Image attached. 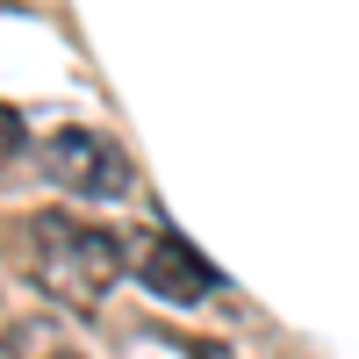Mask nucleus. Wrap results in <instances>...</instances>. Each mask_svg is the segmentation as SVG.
<instances>
[{"instance_id":"2","label":"nucleus","mask_w":359,"mask_h":359,"mask_svg":"<svg viewBox=\"0 0 359 359\" xmlns=\"http://www.w3.org/2000/svg\"><path fill=\"white\" fill-rule=\"evenodd\" d=\"M43 172L65 194H86V201H123L130 194V158L115 151L101 130H79V123L43 137Z\"/></svg>"},{"instance_id":"3","label":"nucleus","mask_w":359,"mask_h":359,"mask_svg":"<svg viewBox=\"0 0 359 359\" xmlns=\"http://www.w3.org/2000/svg\"><path fill=\"white\" fill-rule=\"evenodd\" d=\"M123 259L144 280V294H158V302H208V294L223 287V273L201 266V252L187 245V237H172V230H137L123 245Z\"/></svg>"},{"instance_id":"1","label":"nucleus","mask_w":359,"mask_h":359,"mask_svg":"<svg viewBox=\"0 0 359 359\" xmlns=\"http://www.w3.org/2000/svg\"><path fill=\"white\" fill-rule=\"evenodd\" d=\"M123 237H108L79 216H57V208H36L29 216V273H36L50 294H65V302H86L94 309L101 294L123 280Z\"/></svg>"},{"instance_id":"4","label":"nucleus","mask_w":359,"mask_h":359,"mask_svg":"<svg viewBox=\"0 0 359 359\" xmlns=\"http://www.w3.org/2000/svg\"><path fill=\"white\" fill-rule=\"evenodd\" d=\"M187 359H237V352H230V345H216V338H194V345H187Z\"/></svg>"},{"instance_id":"5","label":"nucleus","mask_w":359,"mask_h":359,"mask_svg":"<svg viewBox=\"0 0 359 359\" xmlns=\"http://www.w3.org/2000/svg\"><path fill=\"white\" fill-rule=\"evenodd\" d=\"M57 359H72V352H57Z\"/></svg>"}]
</instances>
